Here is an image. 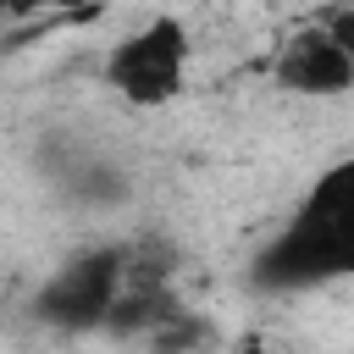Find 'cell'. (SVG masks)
Returning <instances> with one entry per match:
<instances>
[{"mask_svg":"<svg viewBox=\"0 0 354 354\" xmlns=\"http://www.w3.org/2000/svg\"><path fill=\"white\" fill-rule=\"evenodd\" d=\"M332 277H354V155L321 171L310 199L254 260V288L271 293L315 288Z\"/></svg>","mask_w":354,"mask_h":354,"instance_id":"1","label":"cell"},{"mask_svg":"<svg viewBox=\"0 0 354 354\" xmlns=\"http://www.w3.org/2000/svg\"><path fill=\"white\" fill-rule=\"evenodd\" d=\"M188 50H194L188 44V28L160 11V17H149L144 28H133L127 39H116L105 50L100 77L127 105L155 111V105H166V100L183 94V83H188Z\"/></svg>","mask_w":354,"mask_h":354,"instance_id":"2","label":"cell"},{"mask_svg":"<svg viewBox=\"0 0 354 354\" xmlns=\"http://www.w3.org/2000/svg\"><path fill=\"white\" fill-rule=\"evenodd\" d=\"M127 293V249L116 243H94L77 249L66 266H55L39 288V321L50 332H105L116 299Z\"/></svg>","mask_w":354,"mask_h":354,"instance_id":"3","label":"cell"},{"mask_svg":"<svg viewBox=\"0 0 354 354\" xmlns=\"http://www.w3.org/2000/svg\"><path fill=\"white\" fill-rule=\"evenodd\" d=\"M277 88L304 94V100H337L354 88V61L343 55V44L326 28H299L282 39L277 61H271Z\"/></svg>","mask_w":354,"mask_h":354,"instance_id":"4","label":"cell"},{"mask_svg":"<svg viewBox=\"0 0 354 354\" xmlns=\"http://www.w3.org/2000/svg\"><path fill=\"white\" fill-rule=\"evenodd\" d=\"M210 337H216V326H210L199 310H183V304H177L144 343H149V354H205Z\"/></svg>","mask_w":354,"mask_h":354,"instance_id":"5","label":"cell"},{"mask_svg":"<svg viewBox=\"0 0 354 354\" xmlns=\"http://www.w3.org/2000/svg\"><path fill=\"white\" fill-rule=\"evenodd\" d=\"M321 28H326V33H332V39L343 44V55L354 61V6H343V11H332V17L321 22Z\"/></svg>","mask_w":354,"mask_h":354,"instance_id":"6","label":"cell"},{"mask_svg":"<svg viewBox=\"0 0 354 354\" xmlns=\"http://www.w3.org/2000/svg\"><path fill=\"white\" fill-rule=\"evenodd\" d=\"M243 354H271V348H260V343H249V348H243Z\"/></svg>","mask_w":354,"mask_h":354,"instance_id":"7","label":"cell"}]
</instances>
